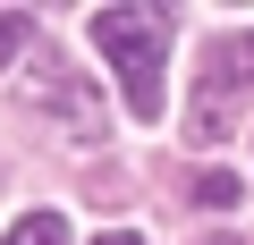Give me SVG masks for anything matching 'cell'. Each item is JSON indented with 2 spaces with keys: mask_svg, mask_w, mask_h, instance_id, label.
I'll return each mask as SVG.
<instances>
[{
  "mask_svg": "<svg viewBox=\"0 0 254 245\" xmlns=\"http://www.w3.org/2000/svg\"><path fill=\"white\" fill-rule=\"evenodd\" d=\"M93 51L110 59L136 118H161V59H170V9H93Z\"/></svg>",
  "mask_w": 254,
  "mask_h": 245,
  "instance_id": "6da1fadb",
  "label": "cell"
},
{
  "mask_svg": "<svg viewBox=\"0 0 254 245\" xmlns=\"http://www.w3.org/2000/svg\"><path fill=\"white\" fill-rule=\"evenodd\" d=\"M34 110L60 118L68 144H93V136H102V101H93V85H85L68 59H51V51H43V68H34Z\"/></svg>",
  "mask_w": 254,
  "mask_h": 245,
  "instance_id": "7a4b0ae2",
  "label": "cell"
},
{
  "mask_svg": "<svg viewBox=\"0 0 254 245\" xmlns=\"http://www.w3.org/2000/svg\"><path fill=\"white\" fill-rule=\"evenodd\" d=\"M0 245H68V220H60V211H26Z\"/></svg>",
  "mask_w": 254,
  "mask_h": 245,
  "instance_id": "3957f363",
  "label": "cell"
},
{
  "mask_svg": "<svg viewBox=\"0 0 254 245\" xmlns=\"http://www.w3.org/2000/svg\"><path fill=\"white\" fill-rule=\"evenodd\" d=\"M26 34H34V26H26V9H0V68L26 51Z\"/></svg>",
  "mask_w": 254,
  "mask_h": 245,
  "instance_id": "277c9868",
  "label": "cell"
},
{
  "mask_svg": "<svg viewBox=\"0 0 254 245\" xmlns=\"http://www.w3.org/2000/svg\"><path fill=\"white\" fill-rule=\"evenodd\" d=\"M195 203H237V178H229V169H203V178H195Z\"/></svg>",
  "mask_w": 254,
  "mask_h": 245,
  "instance_id": "5b68a950",
  "label": "cell"
},
{
  "mask_svg": "<svg viewBox=\"0 0 254 245\" xmlns=\"http://www.w3.org/2000/svg\"><path fill=\"white\" fill-rule=\"evenodd\" d=\"M93 245H144V237H136V228H102Z\"/></svg>",
  "mask_w": 254,
  "mask_h": 245,
  "instance_id": "8992f818",
  "label": "cell"
},
{
  "mask_svg": "<svg viewBox=\"0 0 254 245\" xmlns=\"http://www.w3.org/2000/svg\"><path fill=\"white\" fill-rule=\"evenodd\" d=\"M237 59H246V68H254V34H246V43H237Z\"/></svg>",
  "mask_w": 254,
  "mask_h": 245,
  "instance_id": "52a82bcc",
  "label": "cell"
},
{
  "mask_svg": "<svg viewBox=\"0 0 254 245\" xmlns=\"http://www.w3.org/2000/svg\"><path fill=\"white\" fill-rule=\"evenodd\" d=\"M212 245H237V237H212Z\"/></svg>",
  "mask_w": 254,
  "mask_h": 245,
  "instance_id": "ba28073f",
  "label": "cell"
}]
</instances>
